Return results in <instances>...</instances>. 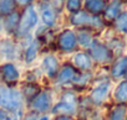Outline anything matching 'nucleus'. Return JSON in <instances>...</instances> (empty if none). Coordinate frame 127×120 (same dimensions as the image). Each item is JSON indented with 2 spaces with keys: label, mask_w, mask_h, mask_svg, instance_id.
Listing matches in <instances>:
<instances>
[{
  "label": "nucleus",
  "mask_w": 127,
  "mask_h": 120,
  "mask_svg": "<svg viewBox=\"0 0 127 120\" xmlns=\"http://www.w3.org/2000/svg\"><path fill=\"white\" fill-rule=\"evenodd\" d=\"M84 6L89 14L97 15L106 9V3L105 0H84Z\"/></svg>",
  "instance_id": "aec40b11"
},
{
  "label": "nucleus",
  "mask_w": 127,
  "mask_h": 120,
  "mask_svg": "<svg viewBox=\"0 0 127 120\" xmlns=\"http://www.w3.org/2000/svg\"><path fill=\"white\" fill-rule=\"evenodd\" d=\"M113 98L117 104L127 103V79H123L117 84V87L113 92Z\"/></svg>",
  "instance_id": "4be33fe9"
},
{
  "label": "nucleus",
  "mask_w": 127,
  "mask_h": 120,
  "mask_svg": "<svg viewBox=\"0 0 127 120\" xmlns=\"http://www.w3.org/2000/svg\"><path fill=\"white\" fill-rule=\"evenodd\" d=\"M123 78H126V79H127V69H126V73H125V77H123Z\"/></svg>",
  "instance_id": "72a5a7b5"
},
{
  "label": "nucleus",
  "mask_w": 127,
  "mask_h": 120,
  "mask_svg": "<svg viewBox=\"0 0 127 120\" xmlns=\"http://www.w3.org/2000/svg\"><path fill=\"white\" fill-rule=\"evenodd\" d=\"M56 46L61 52L72 53L77 48V38L76 32L71 29L62 30L56 37Z\"/></svg>",
  "instance_id": "0eeeda50"
},
{
  "label": "nucleus",
  "mask_w": 127,
  "mask_h": 120,
  "mask_svg": "<svg viewBox=\"0 0 127 120\" xmlns=\"http://www.w3.org/2000/svg\"><path fill=\"white\" fill-rule=\"evenodd\" d=\"M19 22H20V14L15 10V11H13L11 14H9V15L5 16V19H4V21H3V27L5 29L6 32L14 34V32H16V30H18Z\"/></svg>",
  "instance_id": "6ab92c4d"
},
{
  "label": "nucleus",
  "mask_w": 127,
  "mask_h": 120,
  "mask_svg": "<svg viewBox=\"0 0 127 120\" xmlns=\"http://www.w3.org/2000/svg\"><path fill=\"white\" fill-rule=\"evenodd\" d=\"M21 78L20 69L14 62L0 63V81L3 84L9 87H15Z\"/></svg>",
  "instance_id": "423d86ee"
},
{
  "label": "nucleus",
  "mask_w": 127,
  "mask_h": 120,
  "mask_svg": "<svg viewBox=\"0 0 127 120\" xmlns=\"http://www.w3.org/2000/svg\"><path fill=\"white\" fill-rule=\"evenodd\" d=\"M32 1H34V0H15V4L19 5V6H25L26 8V6L31 5Z\"/></svg>",
  "instance_id": "7c9ffc66"
},
{
  "label": "nucleus",
  "mask_w": 127,
  "mask_h": 120,
  "mask_svg": "<svg viewBox=\"0 0 127 120\" xmlns=\"http://www.w3.org/2000/svg\"><path fill=\"white\" fill-rule=\"evenodd\" d=\"M60 62H59V58L52 54V53H46L42 58H41V62H40V71L41 73L50 81H54L59 69H60Z\"/></svg>",
  "instance_id": "1a4fd4ad"
},
{
  "label": "nucleus",
  "mask_w": 127,
  "mask_h": 120,
  "mask_svg": "<svg viewBox=\"0 0 127 120\" xmlns=\"http://www.w3.org/2000/svg\"><path fill=\"white\" fill-rule=\"evenodd\" d=\"M37 120H51V116L49 114H42V115H39Z\"/></svg>",
  "instance_id": "473e14b6"
},
{
  "label": "nucleus",
  "mask_w": 127,
  "mask_h": 120,
  "mask_svg": "<svg viewBox=\"0 0 127 120\" xmlns=\"http://www.w3.org/2000/svg\"><path fill=\"white\" fill-rule=\"evenodd\" d=\"M10 116H11V114L9 111L0 108V120H10Z\"/></svg>",
  "instance_id": "c756f323"
},
{
  "label": "nucleus",
  "mask_w": 127,
  "mask_h": 120,
  "mask_svg": "<svg viewBox=\"0 0 127 120\" xmlns=\"http://www.w3.org/2000/svg\"><path fill=\"white\" fill-rule=\"evenodd\" d=\"M19 90H20L24 100L29 102L34 97H36L42 89H41V87H40V84L37 82H25L21 86V88H19Z\"/></svg>",
  "instance_id": "dca6fc26"
},
{
  "label": "nucleus",
  "mask_w": 127,
  "mask_h": 120,
  "mask_svg": "<svg viewBox=\"0 0 127 120\" xmlns=\"http://www.w3.org/2000/svg\"><path fill=\"white\" fill-rule=\"evenodd\" d=\"M76 38H77V46H80L85 50H89L95 41L92 34L85 29H81L80 31L76 32Z\"/></svg>",
  "instance_id": "412c9836"
},
{
  "label": "nucleus",
  "mask_w": 127,
  "mask_h": 120,
  "mask_svg": "<svg viewBox=\"0 0 127 120\" xmlns=\"http://www.w3.org/2000/svg\"><path fill=\"white\" fill-rule=\"evenodd\" d=\"M54 120H75V118L69 115H57L54 118Z\"/></svg>",
  "instance_id": "2f4dec72"
},
{
  "label": "nucleus",
  "mask_w": 127,
  "mask_h": 120,
  "mask_svg": "<svg viewBox=\"0 0 127 120\" xmlns=\"http://www.w3.org/2000/svg\"><path fill=\"white\" fill-rule=\"evenodd\" d=\"M69 20L71 25L77 26V27H91L96 30H100L103 27V22L97 15H91L85 10H80L77 13L70 14Z\"/></svg>",
  "instance_id": "20e7f679"
},
{
  "label": "nucleus",
  "mask_w": 127,
  "mask_h": 120,
  "mask_svg": "<svg viewBox=\"0 0 127 120\" xmlns=\"http://www.w3.org/2000/svg\"><path fill=\"white\" fill-rule=\"evenodd\" d=\"M91 78H92V76H91L90 72H80V71H77V73L75 74V77L71 81L70 86L72 87L74 90H82V89L87 88V86L91 82Z\"/></svg>",
  "instance_id": "2eb2a0df"
},
{
  "label": "nucleus",
  "mask_w": 127,
  "mask_h": 120,
  "mask_svg": "<svg viewBox=\"0 0 127 120\" xmlns=\"http://www.w3.org/2000/svg\"><path fill=\"white\" fill-rule=\"evenodd\" d=\"M72 66L80 72H91L94 67V61L90 54L85 51H77L72 56Z\"/></svg>",
  "instance_id": "ddd939ff"
},
{
  "label": "nucleus",
  "mask_w": 127,
  "mask_h": 120,
  "mask_svg": "<svg viewBox=\"0 0 127 120\" xmlns=\"http://www.w3.org/2000/svg\"><path fill=\"white\" fill-rule=\"evenodd\" d=\"M110 92H111V84L108 81H102L100 83H97L91 90H90V94H89V100L91 104L98 106V105H102L108 95H110Z\"/></svg>",
  "instance_id": "6e6552de"
},
{
  "label": "nucleus",
  "mask_w": 127,
  "mask_h": 120,
  "mask_svg": "<svg viewBox=\"0 0 127 120\" xmlns=\"http://www.w3.org/2000/svg\"><path fill=\"white\" fill-rule=\"evenodd\" d=\"M24 105V98L16 87H9L0 83V108L10 114L20 111Z\"/></svg>",
  "instance_id": "f257e3e1"
},
{
  "label": "nucleus",
  "mask_w": 127,
  "mask_h": 120,
  "mask_svg": "<svg viewBox=\"0 0 127 120\" xmlns=\"http://www.w3.org/2000/svg\"><path fill=\"white\" fill-rule=\"evenodd\" d=\"M108 120H127V106L125 104H117L110 111Z\"/></svg>",
  "instance_id": "5701e85b"
},
{
  "label": "nucleus",
  "mask_w": 127,
  "mask_h": 120,
  "mask_svg": "<svg viewBox=\"0 0 127 120\" xmlns=\"http://www.w3.org/2000/svg\"><path fill=\"white\" fill-rule=\"evenodd\" d=\"M39 51H40V41L39 40H31L26 45V47L24 50V61H25V63H28V65L34 63L37 59Z\"/></svg>",
  "instance_id": "4468645a"
},
{
  "label": "nucleus",
  "mask_w": 127,
  "mask_h": 120,
  "mask_svg": "<svg viewBox=\"0 0 127 120\" xmlns=\"http://www.w3.org/2000/svg\"><path fill=\"white\" fill-rule=\"evenodd\" d=\"M76 73H77V69L72 66V63L65 62L64 65L60 66V69H59L54 82L57 86H67L71 83V81L74 79Z\"/></svg>",
  "instance_id": "9d476101"
},
{
  "label": "nucleus",
  "mask_w": 127,
  "mask_h": 120,
  "mask_svg": "<svg viewBox=\"0 0 127 120\" xmlns=\"http://www.w3.org/2000/svg\"><path fill=\"white\" fill-rule=\"evenodd\" d=\"M16 52V47L10 40H3L0 41V57L3 59H6L5 62H11L14 59Z\"/></svg>",
  "instance_id": "f3484780"
},
{
  "label": "nucleus",
  "mask_w": 127,
  "mask_h": 120,
  "mask_svg": "<svg viewBox=\"0 0 127 120\" xmlns=\"http://www.w3.org/2000/svg\"><path fill=\"white\" fill-rule=\"evenodd\" d=\"M115 25H116V29H117L118 31H121V32H123L125 35H127V11L121 13V14L116 17Z\"/></svg>",
  "instance_id": "a878e982"
},
{
  "label": "nucleus",
  "mask_w": 127,
  "mask_h": 120,
  "mask_svg": "<svg viewBox=\"0 0 127 120\" xmlns=\"http://www.w3.org/2000/svg\"><path fill=\"white\" fill-rule=\"evenodd\" d=\"M39 17H40L41 22L44 24V26L50 29L56 25L57 11L51 6V4L49 1H44L39 6Z\"/></svg>",
  "instance_id": "9b49d317"
},
{
  "label": "nucleus",
  "mask_w": 127,
  "mask_h": 120,
  "mask_svg": "<svg viewBox=\"0 0 127 120\" xmlns=\"http://www.w3.org/2000/svg\"><path fill=\"white\" fill-rule=\"evenodd\" d=\"M65 1L66 0H50V4L56 11H60L64 6H65Z\"/></svg>",
  "instance_id": "cd10ccee"
},
{
  "label": "nucleus",
  "mask_w": 127,
  "mask_h": 120,
  "mask_svg": "<svg viewBox=\"0 0 127 120\" xmlns=\"http://www.w3.org/2000/svg\"><path fill=\"white\" fill-rule=\"evenodd\" d=\"M120 11H121V1L120 0H113L105 9V17L108 20H113L121 14Z\"/></svg>",
  "instance_id": "b1692460"
},
{
  "label": "nucleus",
  "mask_w": 127,
  "mask_h": 120,
  "mask_svg": "<svg viewBox=\"0 0 127 120\" xmlns=\"http://www.w3.org/2000/svg\"><path fill=\"white\" fill-rule=\"evenodd\" d=\"M26 104H28L29 111L36 113L39 115L47 114V113H50L52 104H54L52 103V94H51V92L42 89L36 97H34L31 100L26 102Z\"/></svg>",
  "instance_id": "7ed1b4c3"
},
{
  "label": "nucleus",
  "mask_w": 127,
  "mask_h": 120,
  "mask_svg": "<svg viewBox=\"0 0 127 120\" xmlns=\"http://www.w3.org/2000/svg\"><path fill=\"white\" fill-rule=\"evenodd\" d=\"M15 0H0V16H6L15 11Z\"/></svg>",
  "instance_id": "393cba45"
},
{
  "label": "nucleus",
  "mask_w": 127,
  "mask_h": 120,
  "mask_svg": "<svg viewBox=\"0 0 127 120\" xmlns=\"http://www.w3.org/2000/svg\"><path fill=\"white\" fill-rule=\"evenodd\" d=\"M87 53L90 54V57L92 58V61L100 65H106L110 63L113 59V52L112 50L103 45L102 42L95 40L94 43L91 45V47L87 50Z\"/></svg>",
  "instance_id": "39448f33"
},
{
  "label": "nucleus",
  "mask_w": 127,
  "mask_h": 120,
  "mask_svg": "<svg viewBox=\"0 0 127 120\" xmlns=\"http://www.w3.org/2000/svg\"><path fill=\"white\" fill-rule=\"evenodd\" d=\"M37 118H39V114L32 113V111H28V113L21 118V120H37Z\"/></svg>",
  "instance_id": "c85d7f7f"
},
{
  "label": "nucleus",
  "mask_w": 127,
  "mask_h": 120,
  "mask_svg": "<svg viewBox=\"0 0 127 120\" xmlns=\"http://www.w3.org/2000/svg\"><path fill=\"white\" fill-rule=\"evenodd\" d=\"M39 13L36 10V8L31 4L29 6L25 8L23 15H20V22L16 30V36L20 37H26L39 24Z\"/></svg>",
  "instance_id": "f03ea898"
},
{
  "label": "nucleus",
  "mask_w": 127,
  "mask_h": 120,
  "mask_svg": "<svg viewBox=\"0 0 127 120\" xmlns=\"http://www.w3.org/2000/svg\"><path fill=\"white\" fill-rule=\"evenodd\" d=\"M79 108H80V104H75V103H70V102H66L64 99H60L59 102L52 104V108H51L50 113L55 116H57V115L74 116L75 114H77Z\"/></svg>",
  "instance_id": "f8f14e48"
},
{
  "label": "nucleus",
  "mask_w": 127,
  "mask_h": 120,
  "mask_svg": "<svg viewBox=\"0 0 127 120\" xmlns=\"http://www.w3.org/2000/svg\"><path fill=\"white\" fill-rule=\"evenodd\" d=\"M127 69V56H122L118 59H116L115 63L111 67V77L115 79H120L125 77Z\"/></svg>",
  "instance_id": "a211bd4d"
},
{
  "label": "nucleus",
  "mask_w": 127,
  "mask_h": 120,
  "mask_svg": "<svg viewBox=\"0 0 127 120\" xmlns=\"http://www.w3.org/2000/svg\"><path fill=\"white\" fill-rule=\"evenodd\" d=\"M82 5H84V0H66L65 1V9L70 14L80 11Z\"/></svg>",
  "instance_id": "bb28decb"
}]
</instances>
